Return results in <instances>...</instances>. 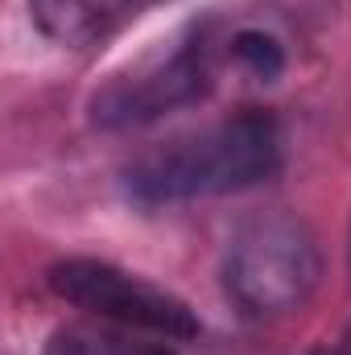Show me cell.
Segmentation results:
<instances>
[{
    "label": "cell",
    "mask_w": 351,
    "mask_h": 355,
    "mask_svg": "<svg viewBox=\"0 0 351 355\" xmlns=\"http://www.w3.org/2000/svg\"><path fill=\"white\" fill-rule=\"evenodd\" d=\"M46 355H174L153 343H137L124 331L112 327H91V322H71L58 327L46 343Z\"/></svg>",
    "instance_id": "cell-6"
},
{
    "label": "cell",
    "mask_w": 351,
    "mask_h": 355,
    "mask_svg": "<svg viewBox=\"0 0 351 355\" xmlns=\"http://www.w3.org/2000/svg\"><path fill=\"white\" fill-rule=\"evenodd\" d=\"M281 170V128L273 112L244 107L219 124L174 137L124 170V194L141 207L236 194Z\"/></svg>",
    "instance_id": "cell-1"
},
{
    "label": "cell",
    "mask_w": 351,
    "mask_h": 355,
    "mask_svg": "<svg viewBox=\"0 0 351 355\" xmlns=\"http://www.w3.org/2000/svg\"><path fill=\"white\" fill-rule=\"evenodd\" d=\"M219 277L244 318H285L318 289L323 248L298 215L264 211L228 236Z\"/></svg>",
    "instance_id": "cell-2"
},
{
    "label": "cell",
    "mask_w": 351,
    "mask_h": 355,
    "mask_svg": "<svg viewBox=\"0 0 351 355\" xmlns=\"http://www.w3.org/2000/svg\"><path fill=\"white\" fill-rule=\"evenodd\" d=\"M348 261H351V244H348Z\"/></svg>",
    "instance_id": "cell-9"
},
{
    "label": "cell",
    "mask_w": 351,
    "mask_h": 355,
    "mask_svg": "<svg viewBox=\"0 0 351 355\" xmlns=\"http://www.w3.org/2000/svg\"><path fill=\"white\" fill-rule=\"evenodd\" d=\"M211 91V42L207 29H186L174 42L141 54L124 71L108 75L91 95L87 116L95 128H137L198 103Z\"/></svg>",
    "instance_id": "cell-3"
},
{
    "label": "cell",
    "mask_w": 351,
    "mask_h": 355,
    "mask_svg": "<svg viewBox=\"0 0 351 355\" xmlns=\"http://www.w3.org/2000/svg\"><path fill=\"white\" fill-rule=\"evenodd\" d=\"M46 285L58 302L83 310L91 318H103L112 327H124V331H145V335H162V339H194L198 335V318L178 293L137 277V272L108 265V261L67 257V261L50 265Z\"/></svg>",
    "instance_id": "cell-4"
},
{
    "label": "cell",
    "mask_w": 351,
    "mask_h": 355,
    "mask_svg": "<svg viewBox=\"0 0 351 355\" xmlns=\"http://www.w3.org/2000/svg\"><path fill=\"white\" fill-rule=\"evenodd\" d=\"M153 0H29L33 25L67 50H91L116 37Z\"/></svg>",
    "instance_id": "cell-5"
},
{
    "label": "cell",
    "mask_w": 351,
    "mask_h": 355,
    "mask_svg": "<svg viewBox=\"0 0 351 355\" xmlns=\"http://www.w3.org/2000/svg\"><path fill=\"white\" fill-rule=\"evenodd\" d=\"M310 355H343V352H335V347H318V352H310Z\"/></svg>",
    "instance_id": "cell-8"
},
{
    "label": "cell",
    "mask_w": 351,
    "mask_h": 355,
    "mask_svg": "<svg viewBox=\"0 0 351 355\" xmlns=\"http://www.w3.org/2000/svg\"><path fill=\"white\" fill-rule=\"evenodd\" d=\"M228 46H232L236 67L248 71L252 79H261V83L281 79V71H285V46H281L277 33H268V29H261V25H244V29L232 33Z\"/></svg>",
    "instance_id": "cell-7"
}]
</instances>
